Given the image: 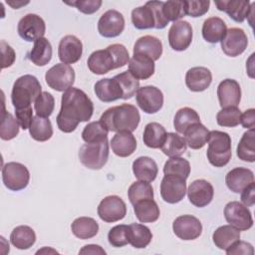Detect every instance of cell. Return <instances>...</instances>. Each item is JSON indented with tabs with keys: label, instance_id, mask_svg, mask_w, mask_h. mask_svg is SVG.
Returning a JSON list of instances; mask_svg holds the SVG:
<instances>
[{
	"label": "cell",
	"instance_id": "1",
	"mask_svg": "<svg viewBox=\"0 0 255 255\" xmlns=\"http://www.w3.org/2000/svg\"><path fill=\"white\" fill-rule=\"evenodd\" d=\"M93 113L94 104L88 95L84 91L72 87L62 96L61 109L56 118L57 126L63 132H72L80 123L90 121Z\"/></svg>",
	"mask_w": 255,
	"mask_h": 255
},
{
	"label": "cell",
	"instance_id": "2",
	"mask_svg": "<svg viewBox=\"0 0 255 255\" xmlns=\"http://www.w3.org/2000/svg\"><path fill=\"white\" fill-rule=\"evenodd\" d=\"M129 61L128 49L123 44H112L106 49L93 52L87 64L90 71L96 75H104L112 70L123 68Z\"/></svg>",
	"mask_w": 255,
	"mask_h": 255
},
{
	"label": "cell",
	"instance_id": "3",
	"mask_svg": "<svg viewBox=\"0 0 255 255\" xmlns=\"http://www.w3.org/2000/svg\"><path fill=\"white\" fill-rule=\"evenodd\" d=\"M140 116L137 109L130 104H122L106 110L100 122L109 131H133L137 128Z\"/></svg>",
	"mask_w": 255,
	"mask_h": 255
},
{
	"label": "cell",
	"instance_id": "4",
	"mask_svg": "<svg viewBox=\"0 0 255 255\" xmlns=\"http://www.w3.org/2000/svg\"><path fill=\"white\" fill-rule=\"evenodd\" d=\"M162 1H148L131 11V22L138 30L163 29L169 23L162 13Z\"/></svg>",
	"mask_w": 255,
	"mask_h": 255
},
{
	"label": "cell",
	"instance_id": "5",
	"mask_svg": "<svg viewBox=\"0 0 255 255\" xmlns=\"http://www.w3.org/2000/svg\"><path fill=\"white\" fill-rule=\"evenodd\" d=\"M42 87L35 76L19 77L12 88L11 102L15 110L31 107V104L41 95Z\"/></svg>",
	"mask_w": 255,
	"mask_h": 255
},
{
	"label": "cell",
	"instance_id": "6",
	"mask_svg": "<svg viewBox=\"0 0 255 255\" xmlns=\"http://www.w3.org/2000/svg\"><path fill=\"white\" fill-rule=\"evenodd\" d=\"M207 159L215 167L225 166L231 159V137L227 132L220 130L209 131Z\"/></svg>",
	"mask_w": 255,
	"mask_h": 255
},
{
	"label": "cell",
	"instance_id": "7",
	"mask_svg": "<svg viewBox=\"0 0 255 255\" xmlns=\"http://www.w3.org/2000/svg\"><path fill=\"white\" fill-rule=\"evenodd\" d=\"M108 139L98 143H85L79 150V159L83 165L90 169H101L109 158Z\"/></svg>",
	"mask_w": 255,
	"mask_h": 255
},
{
	"label": "cell",
	"instance_id": "8",
	"mask_svg": "<svg viewBox=\"0 0 255 255\" xmlns=\"http://www.w3.org/2000/svg\"><path fill=\"white\" fill-rule=\"evenodd\" d=\"M2 180L8 189L19 191L27 187L30 181V172L20 162H7L2 167Z\"/></svg>",
	"mask_w": 255,
	"mask_h": 255
},
{
	"label": "cell",
	"instance_id": "9",
	"mask_svg": "<svg viewBox=\"0 0 255 255\" xmlns=\"http://www.w3.org/2000/svg\"><path fill=\"white\" fill-rule=\"evenodd\" d=\"M45 81L51 89L65 92L72 88L75 82V71L70 65L56 64L46 72Z\"/></svg>",
	"mask_w": 255,
	"mask_h": 255
},
{
	"label": "cell",
	"instance_id": "10",
	"mask_svg": "<svg viewBox=\"0 0 255 255\" xmlns=\"http://www.w3.org/2000/svg\"><path fill=\"white\" fill-rule=\"evenodd\" d=\"M226 221L240 231H245L253 226V218L247 206L238 201H230L224 207Z\"/></svg>",
	"mask_w": 255,
	"mask_h": 255
},
{
	"label": "cell",
	"instance_id": "11",
	"mask_svg": "<svg viewBox=\"0 0 255 255\" xmlns=\"http://www.w3.org/2000/svg\"><path fill=\"white\" fill-rule=\"evenodd\" d=\"M99 217L108 223L117 222L125 218L127 205L118 195H109L101 200L97 209Z\"/></svg>",
	"mask_w": 255,
	"mask_h": 255
},
{
	"label": "cell",
	"instance_id": "12",
	"mask_svg": "<svg viewBox=\"0 0 255 255\" xmlns=\"http://www.w3.org/2000/svg\"><path fill=\"white\" fill-rule=\"evenodd\" d=\"M186 193V179L178 175L164 174L160 182L161 198L170 204H175L184 198Z\"/></svg>",
	"mask_w": 255,
	"mask_h": 255
},
{
	"label": "cell",
	"instance_id": "13",
	"mask_svg": "<svg viewBox=\"0 0 255 255\" xmlns=\"http://www.w3.org/2000/svg\"><path fill=\"white\" fill-rule=\"evenodd\" d=\"M19 36L27 42H35L46 32L45 21L37 14H27L20 19L17 26Z\"/></svg>",
	"mask_w": 255,
	"mask_h": 255
},
{
	"label": "cell",
	"instance_id": "14",
	"mask_svg": "<svg viewBox=\"0 0 255 255\" xmlns=\"http://www.w3.org/2000/svg\"><path fill=\"white\" fill-rule=\"evenodd\" d=\"M135 99L138 107L146 114H155L163 106V94L154 86L138 88Z\"/></svg>",
	"mask_w": 255,
	"mask_h": 255
},
{
	"label": "cell",
	"instance_id": "15",
	"mask_svg": "<svg viewBox=\"0 0 255 255\" xmlns=\"http://www.w3.org/2000/svg\"><path fill=\"white\" fill-rule=\"evenodd\" d=\"M125 29V18L115 9L106 11L98 21V31L105 38L120 36Z\"/></svg>",
	"mask_w": 255,
	"mask_h": 255
},
{
	"label": "cell",
	"instance_id": "16",
	"mask_svg": "<svg viewBox=\"0 0 255 255\" xmlns=\"http://www.w3.org/2000/svg\"><path fill=\"white\" fill-rule=\"evenodd\" d=\"M220 43L221 49L225 55L229 57H237L246 50L248 38L243 29L232 27L226 31V34Z\"/></svg>",
	"mask_w": 255,
	"mask_h": 255
},
{
	"label": "cell",
	"instance_id": "17",
	"mask_svg": "<svg viewBox=\"0 0 255 255\" xmlns=\"http://www.w3.org/2000/svg\"><path fill=\"white\" fill-rule=\"evenodd\" d=\"M192 36V27L187 21H176L168 31L169 46L175 51H184L190 46Z\"/></svg>",
	"mask_w": 255,
	"mask_h": 255
},
{
	"label": "cell",
	"instance_id": "18",
	"mask_svg": "<svg viewBox=\"0 0 255 255\" xmlns=\"http://www.w3.org/2000/svg\"><path fill=\"white\" fill-rule=\"evenodd\" d=\"M174 234L182 240H194L201 235L202 224L193 215H180L172 223Z\"/></svg>",
	"mask_w": 255,
	"mask_h": 255
},
{
	"label": "cell",
	"instance_id": "19",
	"mask_svg": "<svg viewBox=\"0 0 255 255\" xmlns=\"http://www.w3.org/2000/svg\"><path fill=\"white\" fill-rule=\"evenodd\" d=\"M186 191L190 203L199 208L207 206L212 201L214 195L212 184L205 179L192 181Z\"/></svg>",
	"mask_w": 255,
	"mask_h": 255
},
{
	"label": "cell",
	"instance_id": "20",
	"mask_svg": "<svg viewBox=\"0 0 255 255\" xmlns=\"http://www.w3.org/2000/svg\"><path fill=\"white\" fill-rule=\"evenodd\" d=\"M83 54V44L81 40L74 35L63 37L59 43L58 56L63 64L70 65L77 63Z\"/></svg>",
	"mask_w": 255,
	"mask_h": 255
},
{
	"label": "cell",
	"instance_id": "21",
	"mask_svg": "<svg viewBox=\"0 0 255 255\" xmlns=\"http://www.w3.org/2000/svg\"><path fill=\"white\" fill-rule=\"evenodd\" d=\"M217 97L220 107H237L241 101V89L236 80L225 79L217 87Z\"/></svg>",
	"mask_w": 255,
	"mask_h": 255
},
{
	"label": "cell",
	"instance_id": "22",
	"mask_svg": "<svg viewBox=\"0 0 255 255\" xmlns=\"http://www.w3.org/2000/svg\"><path fill=\"white\" fill-rule=\"evenodd\" d=\"M219 11L225 12L233 21L242 23L248 18L254 2L250 6V2L246 0H223L214 2Z\"/></svg>",
	"mask_w": 255,
	"mask_h": 255
},
{
	"label": "cell",
	"instance_id": "23",
	"mask_svg": "<svg viewBox=\"0 0 255 255\" xmlns=\"http://www.w3.org/2000/svg\"><path fill=\"white\" fill-rule=\"evenodd\" d=\"M212 82V74L205 67H193L186 72L185 84L191 92H203Z\"/></svg>",
	"mask_w": 255,
	"mask_h": 255
},
{
	"label": "cell",
	"instance_id": "24",
	"mask_svg": "<svg viewBox=\"0 0 255 255\" xmlns=\"http://www.w3.org/2000/svg\"><path fill=\"white\" fill-rule=\"evenodd\" d=\"M154 61L142 54H133L128 61V72L137 80H147L154 74Z\"/></svg>",
	"mask_w": 255,
	"mask_h": 255
},
{
	"label": "cell",
	"instance_id": "25",
	"mask_svg": "<svg viewBox=\"0 0 255 255\" xmlns=\"http://www.w3.org/2000/svg\"><path fill=\"white\" fill-rule=\"evenodd\" d=\"M252 182H254V173L246 167H235L228 171L225 176L227 187L235 193H240Z\"/></svg>",
	"mask_w": 255,
	"mask_h": 255
},
{
	"label": "cell",
	"instance_id": "26",
	"mask_svg": "<svg viewBox=\"0 0 255 255\" xmlns=\"http://www.w3.org/2000/svg\"><path fill=\"white\" fill-rule=\"evenodd\" d=\"M98 99L104 103H111L123 99V92L115 78L99 80L94 87Z\"/></svg>",
	"mask_w": 255,
	"mask_h": 255
},
{
	"label": "cell",
	"instance_id": "27",
	"mask_svg": "<svg viewBox=\"0 0 255 255\" xmlns=\"http://www.w3.org/2000/svg\"><path fill=\"white\" fill-rule=\"evenodd\" d=\"M111 147L113 152L120 157H128L131 155L136 148V139L130 131L117 132L111 139Z\"/></svg>",
	"mask_w": 255,
	"mask_h": 255
},
{
	"label": "cell",
	"instance_id": "28",
	"mask_svg": "<svg viewBox=\"0 0 255 255\" xmlns=\"http://www.w3.org/2000/svg\"><path fill=\"white\" fill-rule=\"evenodd\" d=\"M133 54H142L156 61L162 54V43L154 36L145 35L136 40L133 46Z\"/></svg>",
	"mask_w": 255,
	"mask_h": 255
},
{
	"label": "cell",
	"instance_id": "29",
	"mask_svg": "<svg viewBox=\"0 0 255 255\" xmlns=\"http://www.w3.org/2000/svg\"><path fill=\"white\" fill-rule=\"evenodd\" d=\"M132 172L141 181L151 182L158 173L156 162L149 156H139L132 162Z\"/></svg>",
	"mask_w": 255,
	"mask_h": 255
},
{
	"label": "cell",
	"instance_id": "30",
	"mask_svg": "<svg viewBox=\"0 0 255 255\" xmlns=\"http://www.w3.org/2000/svg\"><path fill=\"white\" fill-rule=\"evenodd\" d=\"M227 27L225 22L219 17L207 18L202 25V37L211 44L220 42L225 36Z\"/></svg>",
	"mask_w": 255,
	"mask_h": 255
},
{
	"label": "cell",
	"instance_id": "31",
	"mask_svg": "<svg viewBox=\"0 0 255 255\" xmlns=\"http://www.w3.org/2000/svg\"><path fill=\"white\" fill-rule=\"evenodd\" d=\"M52 45L49 40L42 37L34 42V46L28 54L29 60L36 66L42 67L47 65L52 59Z\"/></svg>",
	"mask_w": 255,
	"mask_h": 255
},
{
	"label": "cell",
	"instance_id": "32",
	"mask_svg": "<svg viewBox=\"0 0 255 255\" xmlns=\"http://www.w3.org/2000/svg\"><path fill=\"white\" fill-rule=\"evenodd\" d=\"M239 239L240 230L230 224L218 227L212 234L213 243L217 248L221 250H226Z\"/></svg>",
	"mask_w": 255,
	"mask_h": 255
},
{
	"label": "cell",
	"instance_id": "33",
	"mask_svg": "<svg viewBox=\"0 0 255 255\" xmlns=\"http://www.w3.org/2000/svg\"><path fill=\"white\" fill-rule=\"evenodd\" d=\"M186 144L192 149L202 148L208 140L209 130L201 123L194 124L186 128L183 133Z\"/></svg>",
	"mask_w": 255,
	"mask_h": 255
},
{
	"label": "cell",
	"instance_id": "34",
	"mask_svg": "<svg viewBox=\"0 0 255 255\" xmlns=\"http://www.w3.org/2000/svg\"><path fill=\"white\" fill-rule=\"evenodd\" d=\"M71 229L73 234L80 239H90L96 236L99 232V224L98 222L92 218L87 216H82L76 218L72 225Z\"/></svg>",
	"mask_w": 255,
	"mask_h": 255
},
{
	"label": "cell",
	"instance_id": "35",
	"mask_svg": "<svg viewBox=\"0 0 255 255\" xmlns=\"http://www.w3.org/2000/svg\"><path fill=\"white\" fill-rule=\"evenodd\" d=\"M10 241L17 249L26 250L35 244L36 234L30 226L20 225L12 230L10 234Z\"/></svg>",
	"mask_w": 255,
	"mask_h": 255
},
{
	"label": "cell",
	"instance_id": "36",
	"mask_svg": "<svg viewBox=\"0 0 255 255\" xmlns=\"http://www.w3.org/2000/svg\"><path fill=\"white\" fill-rule=\"evenodd\" d=\"M133 211L138 219L142 223H151L159 218V207L153 199L141 200L133 205Z\"/></svg>",
	"mask_w": 255,
	"mask_h": 255
},
{
	"label": "cell",
	"instance_id": "37",
	"mask_svg": "<svg viewBox=\"0 0 255 255\" xmlns=\"http://www.w3.org/2000/svg\"><path fill=\"white\" fill-rule=\"evenodd\" d=\"M152 239L150 229L142 224L132 223L128 225V244L136 249L145 248Z\"/></svg>",
	"mask_w": 255,
	"mask_h": 255
},
{
	"label": "cell",
	"instance_id": "38",
	"mask_svg": "<svg viewBox=\"0 0 255 255\" xmlns=\"http://www.w3.org/2000/svg\"><path fill=\"white\" fill-rule=\"evenodd\" d=\"M166 130L158 123H149L144 127L142 140L149 148H159L164 142Z\"/></svg>",
	"mask_w": 255,
	"mask_h": 255
},
{
	"label": "cell",
	"instance_id": "39",
	"mask_svg": "<svg viewBox=\"0 0 255 255\" xmlns=\"http://www.w3.org/2000/svg\"><path fill=\"white\" fill-rule=\"evenodd\" d=\"M30 135L37 141H47L53 135V128L48 118L35 116L29 128Z\"/></svg>",
	"mask_w": 255,
	"mask_h": 255
},
{
	"label": "cell",
	"instance_id": "40",
	"mask_svg": "<svg viewBox=\"0 0 255 255\" xmlns=\"http://www.w3.org/2000/svg\"><path fill=\"white\" fill-rule=\"evenodd\" d=\"M186 147L187 144L183 136L175 132H167L160 149L165 155L174 157L181 156L186 151Z\"/></svg>",
	"mask_w": 255,
	"mask_h": 255
},
{
	"label": "cell",
	"instance_id": "41",
	"mask_svg": "<svg viewBox=\"0 0 255 255\" xmlns=\"http://www.w3.org/2000/svg\"><path fill=\"white\" fill-rule=\"evenodd\" d=\"M197 123H200L199 115L195 110L188 107L179 109L176 112L173 120V126L175 130L181 134L184 133L187 128Z\"/></svg>",
	"mask_w": 255,
	"mask_h": 255
},
{
	"label": "cell",
	"instance_id": "42",
	"mask_svg": "<svg viewBox=\"0 0 255 255\" xmlns=\"http://www.w3.org/2000/svg\"><path fill=\"white\" fill-rule=\"evenodd\" d=\"M237 156L239 159L248 162L255 160V130L254 128L245 131L237 145Z\"/></svg>",
	"mask_w": 255,
	"mask_h": 255
},
{
	"label": "cell",
	"instance_id": "43",
	"mask_svg": "<svg viewBox=\"0 0 255 255\" xmlns=\"http://www.w3.org/2000/svg\"><path fill=\"white\" fill-rule=\"evenodd\" d=\"M109 130L99 122L89 123L82 131V138L86 143H98L108 139Z\"/></svg>",
	"mask_w": 255,
	"mask_h": 255
},
{
	"label": "cell",
	"instance_id": "44",
	"mask_svg": "<svg viewBox=\"0 0 255 255\" xmlns=\"http://www.w3.org/2000/svg\"><path fill=\"white\" fill-rule=\"evenodd\" d=\"M128 195L130 203L134 205L141 200L153 199V188L149 182L138 180L128 187Z\"/></svg>",
	"mask_w": 255,
	"mask_h": 255
},
{
	"label": "cell",
	"instance_id": "45",
	"mask_svg": "<svg viewBox=\"0 0 255 255\" xmlns=\"http://www.w3.org/2000/svg\"><path fill=\"white\" fill-rule=\"evenodd\" d=\"M163 173L178 175L183 177L184 179H187L190 174V163L187 159L180 156L170 157L164 163Z\"/></svg>",
	"mask_w": 255,
	"mask_h": 255
},
{
	"label": "cell",
	"instance_id": "46",
	"mask_svg": "<svg viewBox=\"0 0 255 255\" xmlns=\"http://www.w3.org/2000/svg\"><path fill=\"white\" fill-rule=\"evenodd\" d=\"M119 83L123 92V100L132 98L139 88V81L135 79L128 71L118 74L114 77Z\"/></svg>",
	"mask_w": 255,
	"mask_h": 255
},
{
	"label": "cell",
	"instance_id": "47",
	"mask_svg": "<svg viewBox=\"0 0 255 255\" xmlns=\"http://www.w3.org/2000/svg\"><path fill=\"white\" fill-rule=\"evenodd\" d=\"M20 125L16 118H14L10 113L3 112L1 127H0V137L3 140H10L19 133Z\"/></svg>",
	"mask_w": 255,
	"mask_h": 255
},
{
	"label": "cell",
	"instance_id": "48",
	"mask_svg": "<svg viewBox=\"0 0 255 255\" xmlns=\"http://www.w3.org/2000/svg\"><path fill=\"white\" fill-rule=\"evenodd\" d=\"M241 111L237 107L223 108L216 115V122L220 127L234 128L240 124Z\"/></svg>",
	"mask_w": 255,
	"mask_h": 255
},
{
	"label": "cell",
	"instance_id": "49",
	"mask_svg": "<svg viewBox=\"0 0 255 255\" xmlns=\"http://www.w3.org/2000/svg\"><path fill=\"white\" fill-rule=\"evenodd\" d=\"M55 108V99L48 92H42L41 95L34 102V109L37 116L42 118H49Z\"/></svg>",
	"mask_w": 255,
	"mask_h": 255
},
{
	"label": "cell",
	"instance_id": "50",
	"mask_svg": "<svg viewBox=\"0 0 255 255\" xmlns=\"http://www.w3.org/2000/svg\"><path fill=\"white\" fill-rule=\"evenodd\" d=\"M162 13L168 22H176L185 16L184 1L170 0L163 2Z\"/></svg>",
	"mask_w": 255,
	"mask_h": 255
},
{
	"label": "cell",
	"instance_id": "51",
	"mask_svg": "<svg viewBox=\"0 0 255 255\" xmlns=\"http://www.w3.org/2000/svg\"><path fill=\"white\" fill-rule=\"evenodd\" d=\"M109 243L114 247H123L128 244V225L114 226L108 233Z\"/></svg>",
	"mask_w": 255,
	"mask_h": 255
},
{
	"label": "cell",
	"instance_id": "52",
	"mask_svg": "<svg viewBox=\"0 0 255 255\" xmlns=\"http://www.w3.org/2000/svg\"><path fill=\"white\" fill-rule=\"evenodd\" d=\"M185 15L196 18L201 17L209 10L210 1L208 0H188L184 1Z\"/></svg>",
	"mask_w": 255,
	"mask_h": 255
},
{
	"label": "cell",
	"instance_id": "53",
	"mask_svg": "<svg viewBox=\"0 0 255 255\" xmlns=\"http://www.w3.org/2000/svg\"><path fill=\"white\" fill-rule=\"evenodd\" d=\"M66 4L75 6L80 12L90 15L97 12L102 6L101 0H77L73 2H66Z\"/></svg>",
	"mask_w": 255,
	"mask_h": 255
},
{
	"label": "cell",
	"instance_id": "54",
	"mask_svg": "<svg viewBox=\"0 0 255 255\" xmlns=\"http://www.w3.org/2000/svg\"><path fill=\"white\" fill-rule=\"evenodd\" d=\"M227 255H238V254H247V255H253L254 249L253 246L245 241H236L233 243L229 248L226 250Z\"/></svg>",
	"mask_w": 255,
	"mask_h": 255
},
{
	"label": "cell",
	"instance_id": "55",
	"mask_svg": "<svg viewBox=\"0 0 255 255\" xmlns=\"http://www.w3.org/2000/svg\"><path fill=\"white\" fill-rule=\"evenodd\" d=\"M15 116H16V120L18 121L21 128H23V129L29 128L30 125L32 123V120L34 118L32 107L15 110Z\"/></svg>",
	"mask_w": 255,
	"mask_h": 255
},
{
	"label": "cell",
	"instance_id": "56",
	"mask_svg": "<svg viewBox=\"0 0 255 255\" xmlns=\"http://www.w3.org/2000/svg\"><path fill=\"white\" fill-rule=\"evenodd\" d=\"M1 52H2V69L10 67L14 64L16 54L13 48L8 45L4 40L1 41Z\"/></svg>",
	"mask_w": 255,
	"mask_h": 255
},
{
	"label": "cell",
	"instance_id": "57",
	"mask_svg": "<svg viewBox=\"0 0 255 255\" xmlns=\"http://www.w3.org/2000/svg\"><path fill=\"white\" fill-rule=\"evenodd\" d=\"M241 201L245 206H253L255 203V183H250L241 191Z\"/></svg>",
	"mask_w": 255,
	"mask_h": 255
},
{
	"label": "cell",
	"instance_id": "58",
	"mask_svg": "<svg viewBox=\"0 0 255 255\" xmlns=\"http://www.w3.org/2000/svg\"><path fill=\"white\" fill-rule=\"evenodd\" d=\"M240 124L244 128L252 129L255 128V110L248 109L243 114H241Z\"/></svg>",
	"mask_w": 255,
	"mask_h": 255
},
{
	"label": "cell",
	"instance_id": "59",
	"mask_svg": "<svg viewBox=\"0 0 255 255\" xmlns=\"http://www.w3.org/2000/svg\"><path fill=\"white\" fill-rule=\"evenodd\" d=\"M80 254H106V251L100 246L96 244H89L84 246L80 251Z\"/></svg>",
	"mask_w": 255,
	"mask_h": 255
}]
</instances>
